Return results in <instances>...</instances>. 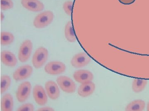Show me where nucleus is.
I'll use <instances>...</instances> for the list:
<instances>
[{
  "instance_id": "f257e3e1",
  "label": "nucleus",
  "mask_w": 149,
  "mask_h": 111,
  "mask_svg": "<svg viewBox=\"0 0 149 111\" xmlns=\"http://www.w3.org/2000/svg\"><path fill=\"white\" fill-rule=\"evenodd\" d=\"M54 14L50 10H47L39 14L35 17L33 25L37 29H43L50 25L53 21Z\"/></svg>"
},
{
  "instance_id": "f03ea898",
  "label": "nucleus",
  "mask_w": 149,
  "mask_h": 111,
  "mask_svg": "<svg viewBox=\"0 0 149 111\" xmlns=\"http://www.w3.org/2000/svg\"><path fill=\"white\" fill-rule=\"evenodd\" d=\"M48 56L49 52L46 48H38L32 57V65L36 69L41 68L47 61Z\"/></svg>"
},
{
  "instance_id": "7ed1b4c3",
  "label": "nucleus",
  "mask_w": 149,
  "mask_h": 111,
  "mask_svg": "<svg viewBox=\"0 0 149 111\" xmlns=\"http://www.w3.org/2000/svg\"><path fill=\"white\" fill-rule=\"evenodd\" d=\"M56 82L63 91L66 93H74L76 89L75 83L70 78L66 76H60L57 78Z\"/></svg>"
},
{
  "instance_id": "20e7f679",
  "label": "nucleus",
  "mask_w": 149,
  "mask_h": 111,
  "mask_svg": "<svg viewBox=\"0 0 149 111\" xmlns=\"http://www.w3.org/2000/svg\"><path fill=\"white\" fill-rule=\"evenodd\" d=\"M33 49V43L30 40H26L22 44L18 51V59L22 63L29 60Z\"/></svg>"
},
{
  "instance_id": "39448f33",
  "label": "nucleus",
  "mask_w": 149,
  "mask_h": 111,
  "mask_svg": "<svg viewBox=\"0 0 149 111\" xmlns=\"http://www.w3.org/2000/svg\"><path fill=\"white\" fill-rule=\"evenodd\" d=\"M66 69L64 63L59 61H53L48 63L45 67L47 73L51 75H57L63 73Z\"/></svg>"
},
{
  "instance_id": "423d86ee",
  "label": "nucleus",
  "mask_w": 149,
  "mask_h": 111,
  "mask_svg": "<svg viewBox=\"0 0 149 111\" xmlns=\"http://www.w3.org/2000/svg\"><path fill=\"white\" fill-rule=\"evenodd\" d=\"M32 85L29 82H24L19 86L16 92L17 101L20 103L25 102L31 92Z\"/></svg>"
},
{
  "instance_id": "0eeeda50",
  "label": "nucleus",
  "mask_w": 149,
  "mask_h": 111,
  "mask_svg": "<svg viewBox=\"0 0 149 111\" xmlns=\"http://www.w3.org/2000/svg\"><path fill=\"white\" fill-rule=\"evenodd\" d=\"M33 69L32 66L24 65L19 67L14 72L13 77L14 80L19 81L26 79L31 76L33 73Z\"/></svg>"
},
{
  "instance_id": "6e6552de",
  "label": "nucleus",
  "mask_w": 149,
  "mask_h": 111,
  "mask_svg": "<svg viewBox=\"0 0 149 111\" xmlns=\"http://www.w3.org/2000/svg\"><path fill=\"white\" fill-rule=\"evenodd\" d=\"M91 61V57L87 53L81 52L75 54L72 57L70 63L74 68H81L87 66Z\"/></svg>"
},
{
  "instance_id": "1a4fd4ad",
  "label": "nucleus",
  "mask_w": 149,
  "mask_h": 111,
  "mask_svg": "<svg viewBox=\"0 0 149 111\" xmlns=\"http://www.w3.org/2000/svg\"><path fill=\"white\" fill-rule=\"evenodd\" d=\"M33 94L35 102L40 106H44L47 103V96L45 90L42 86L35 85L33 88Z\"/></svg>"
},
{
  "instance_id": "9d476101",
  "label": "nucleus",
  "mask_w": 149,
  "mask_h": 111,
  "mask_svg": "<svg viewBox=\"0 0 149 111\" xmlns=\"http://www.w3.org/2000/svg\"><path fill=\"white\" fill-rule=\"evenodd\" d=\"M73 76L74 79L81 84L92 81L94 79L93 73L86 70H79L75 71L73 73Z\"/></svg>"
},
{
  "instance_id": "9b49d317",
  "label": "nucleus",
  "mask_w": 149,
  "mask_h": 111,
  "mask_svg": "<svg viewBox=\"0 0 149 111\" xmlns=\"http://www.w3.org/2000/svg\"><path fill=\"white\" fill-rule=\"evenodd\" d=\"M22 6L30 11L39 12L45 8V5L40 0H21Z\"/></svg>"
},
{
  "instance_id": "f8f14e48",
  "label": "nucleus",
  "mask_w": 149,
  "mask_h": 111,
  "mask_svg": "<svg viewBox=\"0 0 149 111\" xmlns=\"http://www.w3.org/2000/svg\"><path fill=\"white\" fill-rule=\"evenodd\" d=\"M45 87L49 98L52 100H56L60 95L58 86L53 81L50 80L46 82Z\"/></svg>"
},
{
  "instance_id": "ddd939ff",
  "label": "nucleus",
  "mask_w": 149,
  "mask_h": 111,
  "mask_svg": "<svg viewBox=\"0 0 149 111\" xmlns=\"http://www.w3.org/2000/svg\"><path fill=\"white\" fill-rule=\"evenodd\" d=\"M1 58L3 64L8 67H15L17 64L16 56L10 51H3L1 52Z\"/></svg>"
},
{
  "instance_id": "4468645a",
  "label": "nucleus",
  "mask_w": 149,
  "mask_h": 111,
  "mask_svg": "<svg viewBox=\"0 0 149 111\" xmlns=\"http://www.w3.org/2000/svg\"><path fill=\"white\" fill-rule=\"evenodd\" d=\"M95 88V84L93 82L84 83L80 85L78 88L77 93L79 96L85 98L92 95Z\"/></svg>"
},
{
  "instance_id": "2eb2a0df",
  "label": "nucleus",
  "mask_w": 149,
  "mask_h": 111,
  "mask_svg": "<svg viewBox=\"0 0 149 111\" xmlns=\"http://www.w3.org/2000/svg\"><path fill=\"white\" fill-rule=\"evenodd\" d=\"M14 100L12 95L6 93L3 96L1 101V109L2 111H12L13 110Z\"/></svg>"
},
{
  "instance_id": "dca6fc26",
  "label": "nucleus",
  "mask_w": 149,
  "mask_h": 111,
  "mask_svg": "<svg viewBox=\"0 0 149 111\" xmlns=\"http://www.w3.org/2000/svg\"><path fill=\"white\" fill-rule=\"evenodd\" d=\"M146 103L141 99H137L130 102L125 108L126 111H142L145 110Z\"/></svg>"
},
{
  "instance_id": "f3484780",
  "label": "nucleus",
  "mask_w": 149,
  "mask_h": 111,
  "mask_svg": "<svg viewBox=\"0 0 149 111\" xmlns=\"http://www.w3.org/2000/svg\"><path fill=\"white\" fill-rule=\"evenodd\" d=\"M65 38L69 42H74L76 41V36L73 31L71 20L67 22L65 27Z\"/></svg>"
},
{
  "instance_id": "a211bd4d",
  "label": "nucleus",
  "mask_w": 149,
  "mask_h": 111,
  "mask_svg": "<svg viewBox=\"0 0 149 111\" xmlns=\"http://www.w3.org/2000/svg\"><path fill=\"white\" fill-rule=\"evenodd\" d=\"M148 83V80L146 79H135L132 84V90L136 93H139L145 89Z\"/></svg>"
},
{
  "instance_id": "6ab92c4d",
  "label": "nucleus",
  "mask_w": 149,
  "mask_h": 111,
  "mask_svg": "<svg viewBox=\"0 0 149 111\" xmlns=\"http://www.w3.org/2000/svg\"><path fill=\"white\" fill-rule=\"evenodd\" d=\"M15 40L14 35L10 32H3L1 34V44L2 45H9Z\"/></svg>"
},
{
  "instance_id": "aec40b11",
  "label": "nucleus",
  "mask_w": 149,
  "mask_h": 111,
  "mask_svg": "<svg viewBox=\"0 0 149 111\" xmlns=\"http://www.w3.org/2000/svg\"><path fill=\"white\" fill-rule=\"evenodd\" d=\"M11 79L10 77L7 75L2 76L1 77V93L3 94L7 90L10 86Z\"/></svg>"
},
{
  "instance_id": "412c9836",
  "label": "nucleus",
  "mask_w": 149,
  "mask_h": 111,
  "mask_svg": "<svg viewBox=\"0 0 149 111\" xmlns=\"http://www.w3.org/2000/svg\"><path fill=\"white\" fill-rule=\"evenodd\" d=\"M14 3L12 0H1V8L3 10H7L13 8Z\"/></svg>"
},
{
  "instance_id": "4be33fe9",
  "label": "nucleus",
  "mask_w": 149,
  "mask_h": 111,
  "mask_svg": "<svg viewBox=\"0 0 149 111\" xmlns=\"http://www.w3.org/2000/svg\"><path fill=\"white\" fill-rule=\"evenodd\" d=\"M73 3V2L72 1L68 0L64 2L63 6L65 12L69 16H71V14H72Z\"/></svg>"
},
{
  "instance_id": "5701e85b",
  "label": "nucleus",
  "mask_w": 149,
  "mask_h": 111,
  "mask_svg": "<svg viewBox=\"0 0 149 111\" xmlns=\"http://www.w3.org/2000/svg\"><path fill=\"white\" fill-rule=\"evenodd\" d=\"M35 110L34 105L31 103L23 104L16 110L17 111H33Z\"/></svg>"
},
{
  "instance_id": "b1692460",
  "label": "nucleus",
  "mask_w": 149,
  "mask_h": 111,
  "mask_svg": "<svg viewBox=\"0 0 149 111\" xmlns=\"http://www.w3.org/2000/svg\"><path fill=\"white\" fill-rule=\"evenodd\" d=\"M136 0H118L119 2L125 5H129L133 3Z\"/></svg>"
},
{
  "instance_id": "393cba45",
  "label": "nucleus",
  "mask_w": 149,
  "mask_h": 111,
  "mask_svg": "<svg viewBox=\"0 0 149 111\" xmlns=\"http://www.w3.org/2000/svg\"><path fill=\"white\" fill-rule=\"evenodd\" d=\"M38 111H53L54 110L52 108L49 107H45L43 108H40L37 110Z\"/></svg>"
},
{
  "instance_id": "a878e982",
  "label": "nucleus",
  "mask_w": 149,
  "mask_h": 111,
  "mask_svg": "<svg viewBox=\"0 0 149 111\" xmlns=\"http://www.w3.org/2000/svg\"><path fill=\"white\" fill-rule=\"evenodd\" d=\"M4 18V15L3 14V13L2 12H1V21H3V20Z\"/></svg>"
},
{
  "instance_id": "bb28decb",
  "label": "nucleus",
  "mask_w": 149,
  "mask_h": 111,
  "mask_svg": "<svg viewBox=\"0 0 149 111\" xmlns=\"http://www.w3.org/2000/svg\"><path fill=\"white\" fill-rule=\"evenodd\" d=\"M147 110L149 111V101L148 102V104H147Z\"/></svg>"
}]
</instances>
